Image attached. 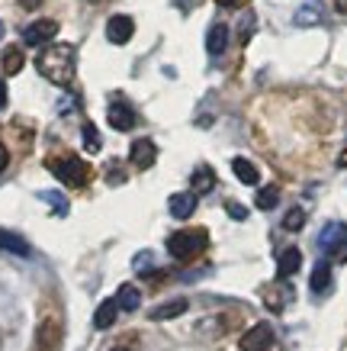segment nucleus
I'll use <instances>...</instances> for the list:
<instances>
[{"mask_svg": "<svg viewBox=\"0 0 347 351\" xmlns=\"http://www.w3.org/2000/svg\"><path fill=\"white\" fill-rule=\"evenodd\" d=\"M36 68L45 81H52L58 87H68L74 81V68H77V58H74L71 45H49L39 58H36Z\"/></svg>", "mask_w": 347, "mask_h": 351, "instance_id": "f257e3e1", "label": "nucleus"}, {"mask_svg": "<svg viewBox=\"0 0 347 351\" xmlns=\"http://www.w3.org/2000/svg\"><path fill=\"white\" fill-rule=\"evenodd\" d=\"M203 248H206V229H180V232H174L168 239V252L177 261L196 258Z\"/></svg>", "mask_w": 347, "mask_h": 351, "instance_id": "f03ea898", "label": "nucleus"}, {"mask_svg": "<svg viewBox=\"0 0 347 351\" xmlns=\"http://www.w3.org/2000/svg\"><path fill=\"white\" fill-rule=\"evenodd\" d=\"M49 171H52L58 181L68 184V187H84L87 178H90V168H87L81 158H74V155H68V158H52L49 161Z\"/></svg>", "mask_w": 347, "mask_h": 351, "instance_id": "7ed1b4c3", "label": "nucleus"}, {"mask_svg": "<svg viewBox=\"0 0 347 351\" xmlns=\"http://www.w3.org/2000/svg\"><path fill=\"white\" fill-rule=\"evenodd\" d=\"M318 248L325 252L331 261H347V226L344 223H328L318 235Z\"/></svg>", "mask_w": 347, "mask_h": 351, "instance_id": "20e7f679", "label": "nucleus"}, {"mask_svg": "<svg viewBox=\"0 0 347 351\" xmlns=\"http://www.w3.org/2000/svg\"><path fill=\"white\" fill-rule=\"evenodd\" d=\"M274 345V326L270 322H257L242 335V351H267Z\"/></svg>", "mask_w": 347, "mask_h": 351, "instance_id": "39448f33", "label": "nucleus"}, {"mask_svg": "<svg viewBox=\"0 0 347 351\" xmlns=\"http://www.w3.org/2000/svg\"><path fill=\"white\" fill-rule=\"evenodd\" d=\"M58 36V23L55 20H36L23 29V43L26 45H42V43H52Z\"/></svg>", "mask_w": 347, "mask_h": 351, "instance_id": "423d86ee", "label": "nucleus"}, {"mask_svg": "<svg viewBox=\"0 0 347 351\" xmlns=\"http://www.w3.org/2000/svg\"><path fill=\"white\" fill-rule=\"evenodd\" d=\"M36 341H39V351H55L62 345V322L55 319V316H45V319L39 322Z\"/></svg>", "mask_w": 347, "mask_h": 351, "instance_id": "0eeeda50", "label": "nucleus"}, {"mask_svg": "<svg viewBox=\"0 0 347 351\" xmlns=\"http://www.w3.org/2000/svg\"><path fill=\"white\" fill-rule=\"evenodd\" d=\"M132 32H136V23H132V16H110V23H106V39L113 45H126L129 39H132Z\"/></svg>", "mask_w": 347, "mask_h": 351, "instance_id": "6e6552de", "label": "nucleus"}, {"mask_svg": "<svg viewBox=\"0 0 347 351\" xmlns=\"http://www.w3.org/2000/svg\"><path fill=\"white\" fill-rule=\"evenodd\" d=\"M129 158H132V165L136 168H151L155 165V158H158V145L151 142V138H136L132 142V149H129Z\"/></svg>", "mask_w": 347, "mask_h": 351, "instance_id": "1a4fd4ad", "label": "nucleus"}, {"mask_svg": "<svg viewBox=\"0 0 347 351\" xmlns=\"http://www.w3.org/2000/svg\"><path fill=\"white\" fill-rule=\"evenodd\" d=\"M106 119H110V126L119 129V132H129V129L136 126V113H132V107H126V104H113V107L106 110Z\"/></svg>", "mask_w": 347, "mask_h": 351, "instance_id": "9d476101", "label": "nucleus"}, {"mask_svg": "<svg viewBox=\"0 0 347 351\" xmlns=\"http://www.w3.org/2000/svg\"><path fill=\"white\" fill-rule=\"evenodd\" d=\"M168 210L174 219H190L196 210V193H174L168 203Z\"/></svg>", "mask_w": 347, "mask_h": 351, "instance_id": "9b49d317", "label": "nucleus"}, {"mask_svg": "<svg viewBox=\"0 0 347 351\" xmlns=\"http://www.w3.org/2000/svg\"><path fill=\"white\" fill-rule=\"evenodd\" d=\"M225 45H229V26H225V23L209 26V36H206V49H209V55H222L225 52Z\"/></svg>", "mask_w": 347, "mask_h": 351, "instance_id": "f8f14e48", "label": "nucleus"}, {"mask_svg": "<svg viewBox=\"0 0 347 351\" xmlns=\"http://www.w3.org/2000/svg\"><path fill=\"white\" fill-rule=\"evenodd\" d=\"M116 306L123 309V313H136V309L142 306V293H138V287L123 284V287H119V293H116Z\"/></svg>", "mask_w": 347, "mask_h": 351, "instance_id": "ddd939ff", "label": "nucleus"}, {"mask_svg": "<svg viewBox=\"0 0 347 351\" xmlns=\"http://www.w3.org/2000/svg\"><path fill=\"white\" fill-rule=\"evenodd\" d=\"M299 265H303V252L299 248H286L283 255H280V265H277V274L283 277H293L296 271H299Z\"/></svg>", "mask_w": 347, "mask_h": 351, "instance_id": "4468645a", "label": "nucleus"}, {"mask_svg": "<svg viewBox=\"0 0 347 351\" xmlns=\"http://www.w3.org/2000/svg\"><path fill=\"white\" fill-rule=\"evenodd\" d=\"M116 316H119L116 300H103V303L97 306V313H94V326H97V329H110V326L116 322Z\"/></svg>", "mask_w": 347, "mask_h": 351, "instance_id": "2eb2a0df", "label": "nucleus"}, {"mask_svg": "<svg viewBox=\"0 0 347 351\" xmlns=\"http://www.w3.org/2000/svg\"><path fill=\"white\" fill-rule=\"evenodd\" d=\"M187 300H170V303H161V306L151 309V319L155 322H164V319H174V316H180V313H187Z\"/></svg>", "mask_w": 347, "mask_h": 351, "instance_id": "dca6fc26", "label": "nucleus"}, {"mask_svg": "<svg viewBox=\"0 0 347 351\" xmlns=\"http://www.w3.org/2000/svg\"><path fill=\"white\" fill-rule=\"evenodd\" d=\"M231 171H235V178H238L242 184H257L261 181V171L254 168L248 158H235L231 161Z\"/></svg>", "mask_w": 347, "mask_h": 351, "instance_id": "f3484780", "label": "nucleus"}, {"mask_svg": "<svg viewBox=\"0 0 347 351\" xmlns=\"http://www.w3.org/2000/svg\"><path fill=\"white\" fill-rule=\"evenodd\" d=\"M212 187H216V174H212V168L209 165H196V171H193V191L209 193Z\"/></svg>", "mask_w": 347, "mask_h": 351, "instance_id": "a211bd4d", "label": "nucleus"}, {"mask_svg": "<svg viewBox=\"0 0 347 351\" xmlns=\"http://www.w3.org/2000/svg\"><path fill=\"white\" fill-rule=\"evenodd\" d=\"M328 287H331V267H328V261H318L316 271H312V290L325 293Z\"/></svg>", "mask_w": 347, "mask_h": 351, "instance_id": "6ab92c4d", "label": "nucleus"}, {"mask_svg": "<svg viewBox=\"0 0 347 351\" xmlns=\"http://www.w3.org/2000/svg\"><path fill=\"white\" fill-rule=\"evenodd\" d=\"M23 62H26V58H23V49H16V45H10V49L3 52V71H7V75H20Z\"/></svg>", "mask_w": 347, "mask_h": 351, "instance_id": "aec40b11", "label": "nucleus"}, {"mask_svg": "<svg viewBox=\"0 0 347 351\" xmlns=\"http://www.w3.org/2000/svg\"><path fill=\"white\" fill-rule=\"evenodd\" d=\"M0 248H10V252H16V255H29V245L13 232H0Z\"/></svg>", "mask_w": 347, "mask_h": 351, "instance_id": "412c9836", "label": "nucleus"}, {"mask_svg": "<svg viewBox=\"0 0 347 351\" xmlns=\"http://www.w3.org/2000/svg\"><path fill=\"white\" fill-rule=\"evenodd\" d=\"M277 203H280V191H277L274 184H270V187H264V191L257 193V210H274Z\"/></svg>", "mask_w": 347, "mask_h": 351, "instance_id": "4be33fe9", "label": "nucleus"}, {"mask_svg": "<svg viewBox=\"0 0 347 351\" xmlns=\"http://www.w3.org/2000/svg\"><path fill=\"white\" fill-rule=\"evenodd\" d=\"M303 226H305V210H299V206H296V210H290V213H286V219H283L286 232H299Z\"/></svg>", "mask_w": 347, "mask_h": 351, "instance_id": "5701e85b", "label": "nucleus"}, {"mask_svg": "<svg viewBox=\"0 0 347 351\" xmlns=\"http://www.w3.org/2000/svg\"><path fill=\"white\" fill-rule=\"evenodd\" d=\"M100 132H97V126L94 123H84V149L87 152H100Z\"/></svg>", "mask_w": 347, "mask_h": 351, "instance_id": "b1692460", "label": "nucleus"}, {"mask_svg": "<svg viewBox=\"0 0 347 351\" xmlns=\"http://www.w3.org/2000/svg\"><path fill=\"white\" fill-rule=\"evenodd\" d=\"M286 300H290V290H270V293H267V306L274 309V313H280Z\"/></svg>", "mask_w": 347, "mask_h": 351, "instance_id": "393cba45", "label": "nucleus"}, {"mask_svg": "<svg viewBox=\"0 0 347 351\" xmlns=\"http://www.w3.org/2000/svg\"><path fill=\"white\" fill-rule=\"evenodd\" d=\"M254 32V13H244L242 23H238V36H242V43H248Z\"/></svg>", "mask_w": 347, "mask_h": 351, "instance_id": "a878e982", "label": "nucleus"}, {"mask_svg": "<svg viewBox=\"0 0 347 351\" xmlns=\"http://www.w3.org/2000/svg\"><path fill=\"white\" fill-rule=\"evenodd\" d=\"M42 200H49V203H52V206H55V210H58V213H68V200H64V197H58V193H49V191H45L42 193Z\"/></svg>", "mask_w": 347, "mask_h": 351, "instance_id": "bb28decb", "label": "nucleus"}, {"mask_svg": "<svg viewBox=\"0 0 347 351\" xmlns=\"http://www.w3.org/2000/svg\"><path fill=\"white\" fill-rule=\"evenodd\" d=\"M229 213H231V219H248V210H244L242 203H229Z\"/></svg>", "mask_w": 347, "mask_h": 351, "instance_id": "cd10ccee", "label": "nucleus"}, {"mask_svg": "<svg viewBox=\"0 0 347 351\" xmlns=\"http://www.w3.org/2000/svg\"><path fill=\"white\" fill-rule=\"evenodd\" d=\"M318 20V13L316 10H303V13H296V23H316Z\"/></svg>", "mask_w": 347, "mask_h": 351, "instance_id": "c85d7f7f", "label": "nucleus"}, {"mask_svg": "<svg viewBox=\"0 0 347 351\" xmlns=\"http://www.w3.org/2000/svg\"><path fill=\"white\" fill-rule=\"evenodd\" d=\"M7 165H10V152H7V145H0V174L7 171Z\"/></svg>", "mask_w": 347, "mask_h": 351, "instance_id": "c756f323", "label": "nucleus"}, {"mask_svg": "<svg viewBox=\"0 0 347 351\" xmlns=\"http://www.w3.org/2000/svg\"><path fill=\"white\" fill-rule=\"evenodd\" d=\"M7 107V84H3V81H0V110Z\"/></svg>", "mask_w": 347, "mask_h": 351, "instance_id": "7c9ffc66", "label": "nucleus"}, {"mask_svg": "<svg viewBox=\"0 0 347 351\" xmlns=\"http://www.w3.org/2000/svg\"><path fill=\"white\" fill-rule=\"evenodd\" d=\"M222 7H244V3H248V0H219Z\"/></svg>", "mask_w": 347, "mask_h": 351, "instance_id": "2f4dec72", "label": "nucleus"}, {"mask_svg": "<svg viewBox=\"0 0 347 351\" xmlns=\"http://www.w3.org/2000/svg\"><path fill=\"white\" fill-rule=\"evenodd\" d=\"M20 3H23V7H29V10H32V7H39L42 0H20Z\"/></svg>", "mask_w": 347, "mask_h": 351, "instance_id": "473e14b6", "label": "nucleus"}, {"mask_svg": "<svg viewBox=\"0 0 347 351\" xmlns=\"http://www.w3.org/2000/svg\"><path fill=\"white\" fill-rule=\"evenodd\" d=\"M337 165H341V168H347V145H344V152H341V158H337Z\"/></svg>", "mask_w": 347, "mask_h": 351, "instance_id": "72a5a7b5", "label": "nucleus"}, {"mask_svg": "<svg viewBox=\"0 0 347 351\" xmlns=\"http://www.w3.org/2000/svg\"><path fill=\"white\" fill-rule=\"evenodd\" d=\"M0 39H3V23H0Z\"/></svg>", "mask_w": 347, "mask_h": 351, "instance_id": "f704fd0d", "label": "nucleus"}, {"mask_svg": "<svg viewBox=\"0 0 347 351\" xmlns=\"http://www.w3.org/2000/svg\"><path fill=\"white\" fill-rule=\"evenodd\" d=\"M113 351H129V348H113Z\"/></svg>", "mask_w": 347, "mask_h": 351, "instance_id": "c9c22d12", "label": "nucleus"}]
</instances>
